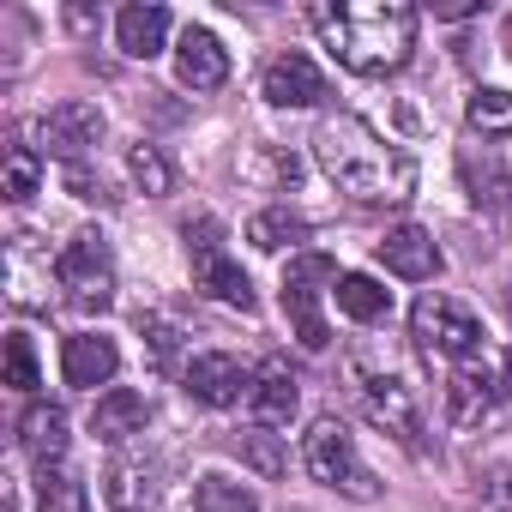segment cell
Wrapping results in <instances>:
<instances>
[{"mask_svg":"<svg viewBox=\"0 0 512 512\" xmlns=\"http://www.w3.org/2000/svg\"><path fill=\"white\" fill-rule=\"evenodd\" d=\"M296 404H302V386H296L290 362H284V356H266L260 368H253V392H247L253 422H260V428H278V422L296 416Z\"/></svg>","mask_w":512,"mask_h":512,"instance_id":"cell-15","label":"cell"},{"mask_svg":"<svg viewBox=\"0 0 512 512\" xmlns=\"http://www.w3.org/2000/svg\"><path fill=\"white\" fill-rule=\"evenodd\" d=\"M67 187H73V199H109V187H103V181H91L85 169H67Z\"/></svg>","mask_w":512,"mask_h":512,"instance_id":"cell-31","label":"cell"},{"mask_svg":"<svg viewBox=\"0 0 512 512\" xmlns=\"http://www.w3.org/2000/svg\"><path fill=\"white\" fill-rule=\"evenodd\" d=\"M139 332L151 338L157 362H169V356H175V344H181V326H175V320H163V314H139Z\"/></svg>","mask_w":512,"mask_h":512,"instance_id":"cell-30","label":"cell"},{"mask_svg":"<svg viewBox=\"0 0 512 512\" xmlns=\"http://www.w3.org/2000/svg\"><path fill=\"white\" fill-rule=\"evenodd\" d=\"M241 452H247V464L260 470V476H284V446H278V434H272V428L253 422V428L241 434Z\"/></svg>","mask_w":512,"mask_h":512,"instance_id":"cell-28","label":"cell"},{"mask_svg":"<svg viewBox=\"0 0 512 512\" xmlns=\"http://www.w3.org/2000/svg\"><path fill=\"white\" fill-rule=\"evenodd\" d=\"M506 398H512V374L488 350L446 374V416H452V428H482Z\"/></svg>","mask_w":512,"mask_h":512,"instance_id":"cell-8","label":"cell"},{"mask_svg":"<svg viewBox=\"0 0 512 512\" xmlns=\"http://www.w3.org/2000/svg\"><path fill=\"white\" fill-rule=\"evenodd\" d=\"M380 266L392 272V278H404V284H428V278H440V247H434V235L428 229H416V223H398V229H386L380 241Z\"/></svg>","mask_w":512,"mask_h":512,"instance_id":"cell-13","label":"cell"},{"mask_svg":"<svg viewBox=\"0 0 512 512\" xmlns=\"http://www.w3.org/2000/svg\"><path fill=\"white\" fill-rule=\"evenodd\" d=\"M19 446L37 464H61V452H67V410L61 404H31L19 416Z\"/></svg>","mask_w":512,"mask_h":512,"instance_id":"cell-19","label":"cell"},{"mask_svg":"<svg viewBox=\"0 0 512 512\" xmlns=\"http://www.w3.org/2000/svg\"><path fill=\"white\" fill-rule=\"evenodd\" d=\"M314 157L338 181V193H350L356 205H410V193H416V157L404 145H392L386 133H374L362 115L320 121Z\"/></svg>","mask_w":512,"mask_h":512,"instance_id":"cell-2","label":"cell"},{"mask_svg":"<svg viewBox=\"0 0 512 512\" xmlns=\"http://www.w3.org/2000/svg\"><path fill=\"white\" fill-rule=\"evenodd\" d=\"M37 512H91L85 482L61 464H37Z\"/></svg>","mask_w":512,"mask_h":512,"instance_id":"cell-24","label":"cell"},{"mask_svg":"<svg viewBox=\"0 0 512 512\" xmlns=\"http://www.w3.org/2000/svg\"><path fill=\"white\" fill-rule=\"evenodd\" d=\"M332 302H338V314H344V320H356V326H374V320H386V314H392V290H386V284H374L368 272H344V278L332 284Z\"/></svg>","mask_w":512,"mask_h":512,"instance_id":"cell-20","label":"cell"},{"mask_svg":"<svg viewBox=\"0 0 512 512\" xmlns=\"http://www.w3.org/2000/svg\"><path fill=\"white\" fill-rule=\"evenodd\" d=\"M43 145L49 157H61L67 169H79V157H91L103 145V109L85 103V97H67L43 115Z\"/></svg>","mask_w":512,"mask_h":512,"instance_id":"cell-11","label":"cell"},{"mask_svg":"<svg viewBox=\"0 0 512 512\" xmlns=\"http://www.w3.org/2000/svg\"><path fill=\"white\" fill-rule=\"evenodd\" d=\"M37 181H43V157L13 139V145H7V163H0V193H7L13 205H25V199L37 193Z\"/></svg>","mask_w":512,"mask_h":512,"instance_id":"cell-27","label":"cell"},{"mask_svg":"<svg viewBox=\"0 0 512 512\" xmlns=\"http://www.w3.org/2000/svg\"><path fill=\"white\" fill-rule=\"evenodd\" d=\"M506 49H512V19H506Z\"/></svg>","mask_w":512,"mask_h":512,"instance_id":"cell-33","label":"cell"},{"mask_svg":"<svg viewBox=\"0 0 512 512\" xmlns=\"http://www.w3.org/2000/svg\"><path fill=\"white\" fill-rule=\"evenodd\" d=\"M181 235H187V260H193V290H205V296H217V302H229V308L253 314V302H260V296H253L247 272L229 260L223 229H217L211 217H199V223H187Z\"/></svg>","mask_w":512,"mask_h":512,"instance_id":"cell-7","label":"cell"},{"mask_svg":"<svg viewBox=\"0 0 512 512\" xmlns=\"http://www.w3.org/2000/svg\"><path fill=\"white\" fill-rule=\"evenodd\" d=\"M103 500L115 512H151L157 506V464L139 458V452H121L109 470H103Z\"/></svg>","mask_w":512,"mask_h":512,"instance_id":"cell-16","label":"cell"},{"mask_svg":"<svg viewBox=\"0 0 512 512\" xmlns=\"http://www.w3.org/2000/svg\"><path fill=\"white\" fill-rule=\"evenodd\" d=\"M302 464H308L314 482H326V488H338L350 500H374L380 494V482L368 476V464H362V452H356V440H350V428L338 416H320L302 434Z\"/></svg>","mask_w":512,"mask_h":512,"instance_id":"cell-4","label":"cell"},{"mask_svg":"<svg viewBox=\"0 0 512 512\" xmlns=\"http://www.w3.org/2000/svg\"><path fill=\"white\" fill-rule=\"evenodd\" d=\"M362 410H368V422L380 428V434H392L404 452H422L428 440H422V410H416V398H410V386L398 380V374H362Z\"/></svg>","mask_w":512,"mask_h":512,"instance_id":"cell-9","label":"cell"},{"mask_svg":"<svg viewBox=\"0 0 512 512\" xmlns=\"http://www.w3.org/2000/svg\"><path fill=\"white\" fill-rule=\"evenodd\" d=\"M470 13H482V0H440L434 7V19H470Z\"/></svg>","mask_w":512,"mask_h":512,"instance_id":"cell-32","label":"cell"},{"mask_svg":"<svg viewBox=\"0 0 512 512\" xmlns=\"http://www.w3.org/2000/svg\"><path fill=\"white\" fill-rule=\"evenodd\" d=\"M284 512H308V506H284Z\"/></svg>","mask_w":512,"mask_h":512,"instance_id":"cell-34","label":"cell"},{"mask_svg":"<svg viewBox=\"0 0 512 512\" xmlns=\"http://www.w3.org/2000/svg\"><path fill=\"white\" fill-rule=\"evenodd\" d=\"M338 278H344V272L326 260V253H296V260H290V272H284V314H290L302 350H326V344H332L320 302H326V290H332Z\"/></svg>","mask_w":512,"mask_h":512,"instance_id":"cell-6","label":"cell"},{"mask_svg":"<svg viewBox=\"0 0 512 512\" xmlns=\"http://www.w3.org/2000/svg\"><path fill=\"white\" fill-rule=\"evenodd\" d=\"M7 386H13V392H37V386H43V380H37V350H31L25 332L7 338Z\"/></svg>","mask_w":512,"mask_h":512,"instance_id":"cell-29","label":"cell"},{"mask_svg":"<svg viewBox=\"0 0 512 512\" xmlns=\"http://www.w3.org/2000/svg\"><path fill=\"white\" fill-rule=\"evenodd\" d=\"M308 235V217H296L290 205H272V211H260V217H247V241L260 247V253H284L290 241H302Z\"/></svg>","mask_w":512,"mask_h":512,"instance_id":"cell-25","label":"cell"},{"mask_svg":"<svg viewBox=\"0 0 512 512\" xmlns=\"http://www.w3.org/2000/svg\"><path fill=\"white\" fill-rule=\"evenodd\" d=\"M55 284L67 290V302L79 314H103L115 302V253L97 229H79L67 247H61V260H55Z\"/></svg>","mask_w":512,"mask_h":512,"instance_id":"cell-5","label":"cell"},{"mask_svg":"<svg viewBox=\"0 0 512 512\" xmlns=\"http://www.w3.org/2000/svg\"><path fill=\"white\" fill-rule=\"evenodd\" d=\"M115 37H121V49L133 61H151L163 49V37H169V7H121Z\"/></svg>","mask_w":512,"mask_h":512,"instance_id":"cell-21","label":"cell"},{"mask_svg":"<svg viewBox=\"0 0 512 512\" xmlns=\"http://www.w3.org/2000/svg\"><path fill=\"white\" fill-rule=\"evenodd\" d=\"M464 121H470V133H482V139H500V145H512V91L476 85V91H470V103H464Z\"/></svg>","mask_w":512,"mask_h":512,"instance_id":"cell-22","label":"cell"},{"mask_svg":"<svg viewBox=\"0 0 512 512\" xmlns=\"http://www.w3.org/2000/svg\"><path fill=\"white\" fill-rule=\"evenodd\" d=\"M260 97H266L272 109H314V103L332 97V85H326V73H320L302 49H290V55H278V61L266 67Z\"/></svg>","mask_w":512,"mask_h":512,"instance_id":"cell-12","label":"cell"},{"mask_svg":"<svg viewBox=\"0 0 512 512\" xmlns=\"http://www.w3.org/2000/svg\"><path fill=\"white\" fill-rule=\"evenodd\" d=\"M145 422H151V398L145 392H133V386H115V392H103L97 398V410H91V434L97 440H127V434H145Z\"/></svg>","mask_w":512,"mask_h":512,"instance_id":"cell-18","label":"cell"},{"mask_svg":"<svg viewBox=\"0 0 512 512\" xmlns=\"http://www.w3.org/2000/svg\"><path fill=\"white\" fill-rule=\"evenodd\" d=\"M314 31L326 37L332 61L356 79H386L410 61L416 49V25L422 13L410 7V0H314L308 7Z\"/></svg>","mask_w":512,"mask_h":512,"instance_id":"cell-1","label":"cell"},{"mask_svg":"<svg viewBox=\"0 0 512 512\" xmlns=\"http://www.w3.org/2000/svg\"><path fill=\"white\" fill-rule=\"evenodd\" d=\"M181 392L205 410H229L253 392V368H241V356H229V350H205L181 368Z\"/></svg>","mask_w":512,"mask_h":512,"instance_id":"cell-10","label":"cell"},{"mask_svg":"<svg viewBox=\"0 0 512 512\" xmlns=\"http://www.w3.org/2000/svg\"><path fill=\"white\" fill-rule=\"evenodd\" d=\"M115 368H121V350H115V338L79 332V338H67V350H61V374H67V386H79V392H91V386H109V380H115Z\"/></svg>","mask_w":512,"mask_h":512,"instance_id":"cell-17","label":"cell"},{"mask_svg":"<svg viewBox=\"0 0 512 512\" xmlns=\"http://www.w3.org/2000/svg\"><path fill=\"white\" fill-rule=\"evenodd\" d=\"M506 374H512V356H506Z\"/></svg>","mask_w":512,"mask_h":512,"instance_id":"cell-35","label":"cell"},{"mask_svg":"<svg viewBox=\"0 0 512 512\" xmlns=\"http://www.w3.org/2000/svg\"><path fill=\"white\" fill-rule=\"evenodd\" d=\"M193 512H260V494L235 476H223V470H205L193 488Z\"/></svg>","mask_w":512,"mask_h":512,"instance_id":"cell-23","label":"cell"},{"mask_svg":"<svg viewBox=\"0 0 512 512\" xmlns=\"http://www.w3.org/2000/svg\"><path fill=\"white\" fill-rule=\"evenodd\" d=\"M410 338H416L422 362L458 368V362L482 356V320H476L464 302H452V296H422V302L410 308Z\"/></svg>","mask_w":512,"mask_h":512,"instance_id":"cell-3","label":"cell"},{"mask_svg":"<svg viewBox=\"0 0 512 512\" xmlns=\"http://www.w3.org/2000/svg\"><path fill=\"white\" fill-rule=\"evenodd\" d=\"M127 175H133V187L145 193V199H163L169 187H175V169H169V157L157 151V145H127Z\"/></svg>","mask_w":512,"mask_h":512,"instance_id":"cell-26","label":"cell"},{"mask_svg":"<svg viewBox=\"0 0 512 512\" xmlns=\"http://www.w3.org/2000/svg\"><path fill=\"white\" fill-rule=\"evenodd\" d=\"M175 79L187 91H217L229 79V49L217 43V31H205V25L181 31V43H175Z\"/></svg>","mask_w":512,"mask_h":512,"instance_id":"cell-14","label":"cell"}]
</instances>
